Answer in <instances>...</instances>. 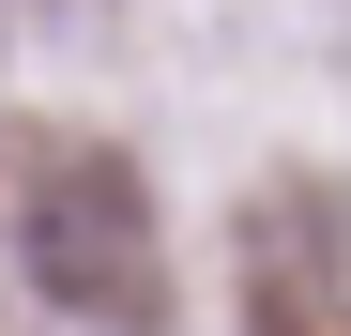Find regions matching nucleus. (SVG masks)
<instances>
[{"label":"nucleus","instance_id":"obj_1","mask_svg":"<svg viewBox=\"0 0 351 336\" xmlns=\"http://www.w3.org/2000/svg\"><path fill=\"white\" fill-rule=\"evenodd\" d=\"M16 260H31V291L77 306V321H153V275H168V260H153V199H138L107 153H46V168H31Z\"/></svg>","mask_w":351,"mask_h":336}]
</instances>
